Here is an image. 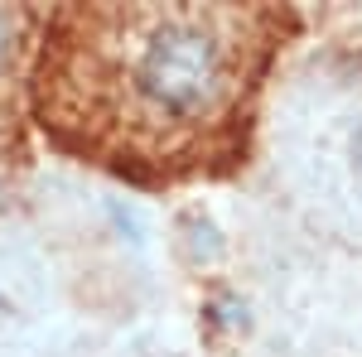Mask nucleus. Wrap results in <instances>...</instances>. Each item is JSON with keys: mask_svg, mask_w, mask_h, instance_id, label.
<instances>
[{"mask_svg": "<svg viewBox=\"0 0 362 357\" xmlns=\"http://www.w3.org/2000/svg\"><path fill=\"white\" fill-rule=\"evenodd\" d=\"M266 58V15L232 5L68 10L44 49V116L131 165L194 160L237 121Z\"/></svg>", "mask_w": 362, "mask_h": 357, "instance_id": "nucleus-1", "label": "nucleus"}, {"mask_svg": "<svg viewBox=\"0 0 362 357\" xmlns=\"http://www.w3.org/2000/svg\"><path fill=\"white\" fill-rule=\"evenodd\" d=\"M5 44H10V29H5V15H0V63H5Z\"/></svg>", "mask_w": 362, "mask_h": 357, "instance_id": "nucleus-2", "label": "nucleus"}]
</instances>
